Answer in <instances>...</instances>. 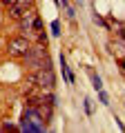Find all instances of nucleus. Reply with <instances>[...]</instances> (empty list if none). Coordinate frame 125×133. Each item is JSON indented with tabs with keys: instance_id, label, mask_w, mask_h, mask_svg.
<instances>
[{
	"instance_id": "3",
	"label": "nucleus",
	"mask_w": 125,
	"mask_h": 133,
	"mask_svg": "<svg viewBox=\"0 0 125 133\" xmlns=\"http://www.w3.org/2000/svg\"><path fill=\"white\" fill-rule=\"evenodd\" d=\"M29 80L34 82V84L43 87V89H47V91H52L54 84H56V76H54L52 66H43V69H38V71H34Z\"/></svg>"
},
{
	"instance_id": "5",
	"label": "nucleus",
	"mask_w": 125,
	"mask_h": 133,
	"mask_svg": "<svg viewBox=\"0 0 125 133\" xmlns=\"http://www.w3.org/2000/svg\"><path fill=\"white\" fill-rule=\"evenodd\" d=\"M29 7H31V0H18V2H14V5H9V18L20 20V16H22Z\"/></svg>"
},
{
	"instance_id": "1",
	"label": "nucleus",
	"mask_w": 125,
	"mask_h": 133,
	"mask_svg": "<svg viewBox=\"0 0 125 133\" xmlns=\"http://www.w3.org/2000/svg\"><path fill=\"white\" fill-rule=\"evenodd\" d=\"M25 60V66L27 69H31V71H38V69H43V66H52V62H49V56H47V49H45V44H31V49H29V53L22 58Z\"/></svg>"
},
{
	"instance_id": "4",
	"label": "nucleus",
	"mask_w": 125,
	"mask_h": 133,
	"mask_svg": "<svg viewBox=\"0 0 125 133\" xmlns=\"http://www.w3.org/2000/svg\"><path fill=\"white\" fill-rule=\"evenodd\" d=\"M29 49H31V42H29L25 36L11 38L9 44H7V51H9V56H14V58H25L29 53Z\"/></svg>"
},
{
	"instance_id": "11",
	"label": "nucleus",
	"mask_w": 125,
	"mask_h": 133,
	"mask_svg": "<svg viewBox=\"0 0 125 133\" xmlns=\"http://www.w3.org/2000/svg\"><path fill=\"white\" fill-rule=\"evenodd\" d=\"M74 16H76V11H74L72 7H67V18H74Z\"/></svg>"
},
{
	"instance_id": "12",
	"label": "nucleus",
	"mask_w": 125,
	"mask_h": 133,
	"mask_svg": "<svg viewBox=\"0 0 125 133\" xmlns=\"http://www.w3.org/2000/svg\"><path fill=\"white\" fill-rule=\"evenodd\" d=\"M2 2H5V5L9 7V5H14V2H18V0H2Z\"/></svg>"
},
{
	"instance_id": "6",
	"label": "nucleus",
	"mask_w": 125,
	"mask_h": 133,
	"mask_svg": "<svg viewBox=\"0 0 125 133\" xmlns=\"http://www.w3.org/2000/svg\"><path fill=\"white\" fill-rule=\"evenodd\" d=\"M60 66H62V76H65V80H67V82H74V76H72V71H69L67 60H65V56H62V53H60Z\"/></svg>"
},
{
	"instance_id": "2",
	"label": "nucleus",
	"mask_w": 125,
	"mask_h": 133,
	"mask_svg": "<svg viewBox=\"0 0 125 133\" xmlns=\"http://www.w3.org/2000/svg\"><path fill=\"white\" fill-rule=\"evenodd\" d=\"M45 120L43 115L38 113V109L36 107H27L22 113V118H20V131H27V133H40L45 131Z\"/></svg>"
},
{
	"instance_id": "7",
	"label": "nucleus",
	"mask_w": 125,
	"mask_h": 133,
	"mask_svg": "<svg viewBox=\"0 0 125 133\" xmlns=\"http://www.w3.org/2000/svg\"><path fill=\"white\" fill-rule=\"evenodd\" d=\"M89 78H92V87H94L96 91H101V89H103V80H101V78H98V76H96L94 71L89 73Z\"/></svg>"
},
{
	"instance_id": "9",
	"label": "nucleus",
	"mask_w": 125,
	"mask_h": 133,
	"mask_svg": "<svg viewBox=\"0 0 125 133\" xmlns=\"http://www.w3.org/2000/svg\"><path fill=\"white\" fill-rule=\"evenodd\" d=\"M52 33H54V36H60V22H58V20L52 22Z\"/></svg>"
},
{
	"instance_id": "14",
	"label": "nucleus",
	"mask_w": 125,
	"mask_h": 133,
	"mask_svg": "<svg viewBox=\"0 0 125 133\" xmlns=\"http://www.w3.org/2000/svg\"><path fill=\"white\" fill-rule=\"evenodd\" d=\"M76 2H83V0H76Z\"/></svg>"
},
{
	"instance_id": "8",
	"label": "nucleus",
	"mask_w": 125,
	"mask_h": 133,
	"mask_svg": "<svg viewBox=\"0 0 125 133\" xmlns=\"http://www.w3.org/2000/svg\"><path fill=\"white\" fill-rule=\"evenodd\" d=\"M98 100H101V104H105V107L110 104V98H107V93H105V91H103V89L98 91Z\"/></svg>"
},
{
	"instance_id": "13",
	"label": "nucleus",
	"mask_w": 125,
	"mask_h": 133,
	"mask_svg": "<svg viewBox=\"0 0 125 133\" xmlns=\"http://www.w3.org/2000/svg\"><path fill=\"white\" fill-rule=\"evenodd\" d=\"M121 69L125 71V58H121Z\"/></svg>"
},
{
	"instance_id": "10",
	"label": "nucleus",
	"mask_w": 125,
	"mask_h": 133,
	"mask_svg": "<svg viewBox=\"0 0 125 133\" xmlns=\"http://www.w3.org/2000/svg\"><path fill=\"white\" fill-rule=\"evenodd\" d=\"M85 111H87L89 115L94 113V107H92V100H89V98H85Z\"/></svg>"
}]
</instances>
